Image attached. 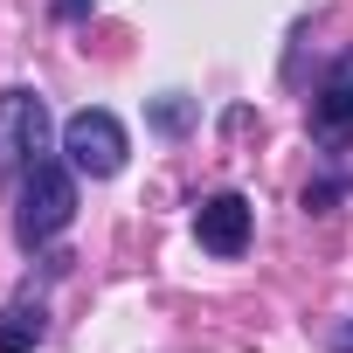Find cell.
<instances>
[{"label": "cell", "mask_w": 353, "mask_h": 353, "mask_svg": "<svg viewBox=\"0 0 353 353\" xmlns=\"http://www.w3.org/2000/svg\"><path fill=\"white\" fill-rule=\"evenodd\" d=\"M49 104L42 90L14 83V90H0V181H14V173H28L35 159H49Z\"/></svg>", "instance_id": "7a4b0ae2"}, {"label": "cell", "mask_w": 353, "mask_h": 353, "mask_svg": "<svg viewBox=\"0 0 353 353\" xmlns=\"http://www.w3.org/2000/svg\"><path fill=\"white\" fill-rule=\"evenodd\" d=\"M90 8H97V0H56V21H83Z\"/></svg>", "instance_id": "ba28073f"}, {"label": "cell", "mask_w": 353, "mask_h": 353, "mask_svg": "<svg viewBox=\"0 0 353 353\" xmlns=\"http://www.w3.org/2000/svg\"><path fill=\"white\" fill-rule=\"evenodd\" d=\"M42 325H49L42 305H35V298H14L8 312H0V353H28V346L42 339Z\"/></svg>", "instance_id": "8992f818"}, {"label": "cell", "mask_w": 353, "mask_h": 353, "mask_svg": "<svg viewBox=\"0 0 353 353\" xmlns=\"http://www.w3.org/2000/svg\"><path fill=\"white\" fill-rule=\"evenodd\" d=\"M194 125V97H181V90H166V97H152V132H166V139H181Z\"/></svg>", "instance_id": "52a82bcc"}, {"label": "cell", "mask_w": 353, "mask_h": 353, "mask_svg": "<svg viewBox=\"0 0 353 353\" xmlns=\"http://www.w3.org/2000/svg\"><path fill=\"white\" fill-rule=\"evenodd\" d=\"M63 152H70V166L77 173H90V181H111V173L125 166V125L111 118V111H97V104H83V111H70L63 118Z\"/></svg>", "instance_id": "3957f363"}, {"label": "cell", "mask_w": 353, "mask_h": 353, "mask_svg": "<svg viewBox=\"0 0 353 353\" xmlns=\"http://www.w3.org/2000/svg\"><path fill=\"white\" fill-rule=\"evenodd\" d=\"M312 125H319V139H353V63L312 97Z\"/></svg>", "instance_id": "5b68a950"}, {"label": "cell", "mask_w": 353, "mask_h": 353, "mask_svg": "<svg viewBox=\"0 0 353 353\" xmlns=\"http://www.w3.org/2000/svg\"><path fill=\"white\" fill-rule=\"evenodd\" d=\"M70 215H77V166H63V159H35V166L21 173L14 243H21V250H42V243H56V236L70 229Z\"/></svg>", "instance_id": "6da1fadb"}, {"label": "cell", "mask_w": 353, "mask_h": 353, "mask_svg": "<svg viewBox=\"0 0 353 353\" xmlns=\"http://www.w3.org/2000/svg\"><path fill=\"white\" fill-rule=\"evenodd\" d=\"M250 222H256V208H250L243 194H208V201L194 208V243L229 263V256L250 250Z\"/></svg>", "instance_id": "277c9868"}]
</instances>
